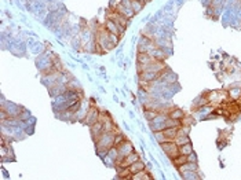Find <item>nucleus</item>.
<instances>
[{"instance_id":"obj_1","label":"nucleus","mask_w":241,"mask_h":180,"mask_svg":"<svg viewBox=\"0 0 241 180\" xmlns=\"http://www.w3.org/2000/svg\"><path fill=\"white\" fill-rule=\"evenodd\" d=\"M97 143V150H106L114 146V133L113 132H104L98 139L95 140Z\"/></svg>"},{"instance_id":"obj_15","label":"nucleus","mask_w":241,"mask_h":180,"mask_svg":"<svg viewBox=\"0 0 241 180\" xmlns=\"http://www.w3.org/2000/svg\"><path fill=\"white\" fill-rule=\"evenodd\" d=\"M174 142H175L178 146H182V144L190 143V139H189L188 135H185V133H178V136L174 139Z\"/></svg>"},{"instance_id":"obj_18","label":"nucleus","mask_w":241,"mask_h":180,"mask_svg":"<svg viewBox=\"0 0 241 180\" xmlns=\"http://www.w3.org/2000/svg\"><path fill=\"white\" fill-rule=\"evenodd\" d=\"M143 114H145L146 120H148V121H152L158 113H157L156 110H153V109H145V110H143Z\"/></svg>"},{"instance_id":"obj_12","label":"nucleus","mask_w":241,"mask_h":180,"mask_svg":"<svg viewBox=\"0 0 241 180\" xmlns=\"http://www.w3.org/2000/svg\"><path fill=\"white\" fill-rule=\"evenodd\" d=\"M131 179L132 180H150L152 176H150L149 172H146L145 169L141 172H137V173H132L131 175Z\"/></svg>"},{"instance_id":"obj_23","label":"nucleus","mask_w":241,"mask_h":180,"mask_svg":"<svg viewBox=\"0 0 241 180\" xmlns=\"http://www.w3.org/2000/svg\"><path fill=\"white\" fill-rule=\"evenodd\" d=\"M188 161L189 162H197V157H196V154H194V151L188 155Z\"/></svg>"},{"instance_id":"obj_8","label":"nucleus","mask_w":241,"mask_h":180,"mask_svg":"<svg viewBox=\"0 0 241 180\" xmlns=\"http://www.w3.org/2000/svg\"><path fill=\"white\" fill-rule=\"evenodd\" d=\"M139 159H141L139 154H137V153H134V151H132V153H130L124 159H123L121 162H120V166H123V168H128V166L131 165V164H134V162L139 161Z\"/></svg>"},{"instance_id":"obj_6","label":"nucleus","mask_w":241,"mask_h":180,"mask_svg":"<svg viewBox=\"0 0 241 180\" xmlns=\"http://www.w3.org/2000/svg\"><path fill=\"white\" fill-rule=\"evenodd\" d=\"M90 128H91V136H92V139H94V142H95L97 139H98L99 136H101L102 133L105 132V129H104V123H102L101 120H98L95 124H92Z\"/></svg>"},{"instance_id":"obj_5","label":"nucleus","mask_w":241,"mask_h":180,"mask_svg":"<svg viewBox=\"0 0 241 180\" xmlns=\"http://www.w3.org/2000/svg\"><path fill=\"white\" fill-rule=\"evenodd\" d=\"M99 110L97 107H90L88 110H87V113H86V117H84V124H87V125H90L91 126L92 124H95L97 121L99 120Z\"/></svg>"},{"instance_id":"obj_10","label":"nucleus","mask_w":241,"mask_h":180,"mask_svg":"<svg viewBox=\"0 0 241 180\" xmlns=\"http://www.w3.org/2000/svg\"><path fill=\"white\" fill-rule=\"evenodd\" d=\"M178 172L179 173H182V172H185V171H199V165H197V162H185L183 165H181V166H178Z\"/></svg>"},{"instance_id":"obj_16","label":"nucleus","mask_w":241,"mask_h":180,"mask_svg":"<svg viewBox=\"0 0 241 180\" xmlns=\"http://www.w3.org/2000/svg\"><path fill=\"white\" fill-rule=\"evenodd\" d=\"M171 161H172V164L176 166V168H178V166L183 165L185 162H188V155H183V154H179L178 157H175V158H172V159H171Z\"/></svg>"},{"instance_id":"obj_7","label":"nucleus","mask_w":241,"mask_h":180,"mask_svg":"<svg viewBox=\"0 0 241 180\" xmlns=\"http://www.w3.org/2000/svg\"><path fill=\"white\" fill-rule=\"evenodd\" d=\"M114 11H117V12H120L121 15H124V17H127V18H130L131 19L132 17H134V14L135 12L132 11V8L131 7H127V6H124V4L120 2L119 4H117L116 7H114Z\"/></svg>"},{"instance_id":"obj_11","label":"nucleus","mask_w":241,"mask_h":180,"mask_svg":"<svg viewBox=\"0 0 241 180\" xmlns=\"http://www.w3.org/2000/svg\"><path fill=\"white\" fill-rule=\"evenodd\" d=\"M105 28H106V30L109 32V33L112 34H117V36H120L119 33V28H117V25L114 24L112 19H106V22H105Z\"/></svg>"},{"instance_id":"obj_13","label":"nucleus","mask_w":241,"mask_h":180,"mask_svg":"<svg viewBox=\"0 0 241 180\" xmlns=\"http://www.w3.org/2000/svg\"><path fill=\"white\" fill-rule=\"evenodd\" d=\"M128 169H130V172H131V175L132 173H137V172H141V171H143L145 169V164H143L142 161H137V162H134V164H131V165L128 166Z\"/></svg>"},{"instance_id":"obj_2","label":"nucleus","mask_w":241,"mask_h":180,"mask_svg":"<svg viewBox=\"0 0 241 180\" xmlns=\"http://www.w3.org/2000/svg\"><path fill=\"white\" fill-rule=\"evenodd\" d=\"M160 147H161V150L164 151V154H165L167 157H170L171 159L178 157L179 154H181L179 153V146L174 140L163 142V143H160Z\"/></svg>"},{"instance_id":"obj_4","label":"nucleus","mask_w":241,"mask_h":180,"mask_svg":"<svg viewBox=\"0 0 241 180\" xmlns=\"http://www.w3.org/2000/svg\"><path fill=\"white\" fill-rule=\"evenodd\" d=\"M107 19H112L116 25H120V26L125 28V29H127V26L130 25V18L121 15L120 12L114 11V10H110V12L107 14Z\"/></svg>"},{"instance_id":"obj_19","label":"nucleus","mask_w":241,"mask_h":180,"mask_svg":"<svg viewBox=\"0 0 241 180\" xmlns=\"http://www.w3.org/2000/svg\"><path fill=\"white\" fill-rule=\"evenodd\" d=\"M181 175L185 177V179H199L197 171H185V172H182Z\"/></svg>"},{"instance_id":"obj_22","label":"nucleus","mask_w":241,"mask_h":180,"mask_svg":"<svg viewBox=\"0 0 241 180\" xmlns=\"http://www.w3.org/2000/svg\"><path fill=\"white\" fill-rule=\"evenodd\" d=\"M193 121H194V118L190 117V116H188V117H183V118H182V125H189V126H190L192 124H193Z\"/></svg>"},{"instance_id":"obj_21","label":"nucleus","mask_w":241,"mask_h":180,"mask_svg":"<svg viewBox=\"0 0 241 180\" xmlns=\"http://www.w3.org/2000/svg\"><path fill=\"white\" fill-rule=\"evenodd\" d=\"M124 140H127V139H125V136L123 135L121 132H119V133H116V135H114V146H119V144H121L123 142Z\"/></svg>"},{"instance_id":"obj_20","label":"nucleus","mask_w":241,"mask_h":180,"mask_svg":"<svg viewBox=\"0 0 241 180\" xmlns=\"http://www.w3.org/2000/svg\"><path fill=\"white\" fill-rule=\"evenodd\" d=\"M142 7H143V4L141 3V2H138V0H131V8H132V11L137 14V12H139L141 10H142Z\"/></svg>"},{"instance_id":"obj_9","label":"nucleus","mask_w":241,"mask_h":180,"mask_svg":"<svg viewBox=\"0 0 241 180\" xmlns=\"http://www.w3.org/2000/svg\"><path fill=\"white\" fill-rule=\"evenodd\" d=\"M179 128H181V126H168V128H164L163 133L167 138V140H174L179 133Z\"/></svg>"},{"instance_id":"obj_14","label":"nucleus","mask_w":241,"mask_h":180,"mask_svg":"<svg viewBox=\"0 0 241 180\" xmlns=\"http://www.w3.org/2000/svg\"><path fill=\"white\" fill-rule=\"evenodd\" d=\"M168 117L174 118V120H182L185 117V113L181 110V109H171L168 111Z\"/></svg>"},{"instance_id":"obj_17","label":"nucleus","mask_w":241,"mask_h":180,"mask_svg":"<svg viewBox=\"0 0 241 180\" xmlns=\"http://www.w3.org/2000/svg\"><path fill=\"white\" fill-rule=\"evenodd\" d=\"M179 153L183 154V155H189V154H192V153H193V146H192V143H186V144L179 146Z\"/></svg>"},{"instance_id":"obj_3","label":"nucleus","mask_w":241,"mask_h":180,"mask_svg":"<svg viewBox=\"0 0 241 180\" xmlns=\"http://www.w3.org/2000/svg\"><path fill=\"white\" fill-rule=\"evenodd\" d=\"M134 149H132V144L130 143L128 140H124L121 144L117 146V161H116V165H120V162L125 158L130 153H132Z\"/></svg>"}]
</instances>
